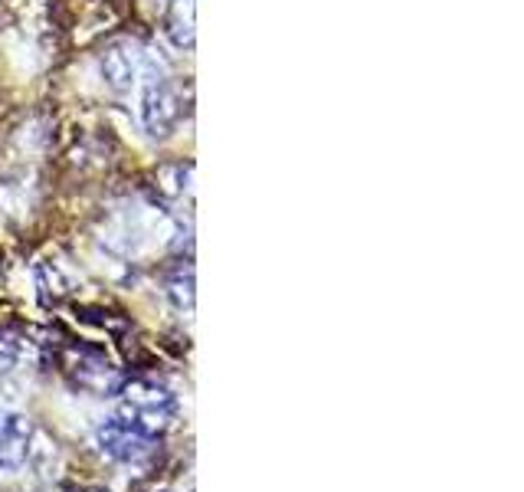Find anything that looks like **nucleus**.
I'll return each instance as SVG.
<instances>
[{"instance_id":"f257e3e1","label":"nucleus","mask_w":524,"mask_h":492,"mask_svg":"<svg viewBox=\"0 0 524 492\" xmlns=\"http://www.w3.org/2000/svg\"><path fill=\"white\" fill-rule=\"evenodd\" d=\"M99 443L112 460L122 463H138L154 450V433L135 427L125 417H112L99 427Z\"/></svg>"},{"instance_id":"f03ea898","label":"nucleus","mask_w":524,"mask_h":492,"mask_svg":"<svg viewBox=\"0 0 524 492\" xmlns=\"http://www.w3.org/2000/svg\"><path fill=\"white\" fill-rule=\"evenodd\" d=\"M181 105H177L174 86L164 76H151V82L141 92V125L148 128V135L164 138L174 128Z\"/></svg>"},{"instance_id":"7ed1b4c3","label":"nucleus","mask_w":524,"mask_h":492,"mask_svg":"<svg viewBox=\"0 0 524 492\" xmlns=\"http://www.w3.org/2000/svg\"><path fill=\"white\" fill-rule=\"evenodd\" d=\"M27 440H30V424L23 417H0V470L14 473L27 463Z\"/></svg>"},{"instance_id":"20e7f679","label":"nucleus","mask_w":524,"mask_h":492,"mask_svg":"<svg viewBox=\"0 0 524 492\" xmlns=\"http://www.w3.org/2000/svg\"><path fill=\"white\" fill-rule=\"evenodd\" d=\"M102 76L115 92L131 89V82H135V63H131V56L122 46H112V50L102 56Z\"/></svg>"}]
</instances>
